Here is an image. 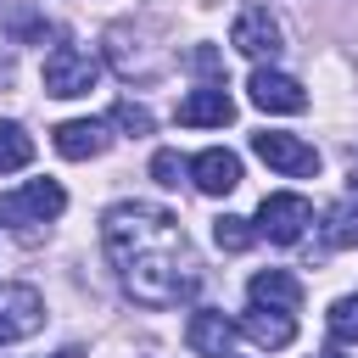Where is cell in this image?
I'll list each match as a JSON object with an SVG mask.
<instances>
[{
  "mask_svg": "<svg viewBox=\"0 0 358 358\" xmlns=\"http://www.w3.org/2000/svg\"><path fill=\"white\" fill-rule=\"evenodd\" d=\"M229 341H235V324H229L224 313H213V308L190 313V324H185V347H190L196 358H224Z\"/></svg>",
  "mask_w": 358,
  "mask_h": 358,
  "instance_id": "cell-13",
  "label": "cell"
},
{
  "mask_svg": "<svg viewBox=\"0 0 358 358\" xmlns=\"http://www.w3.org/2000/svg\"><path fill=\"white\" fill-rule=\"evenodd\" d=\"M190 67L207 78V84H218V73H224V62H218V50L213 45H201V50H190Z\"/></svg>",
  "mask_w": 358,
  "mask_h": 358,
  "instance_id": "cell-21",
  "label": "cell"
},
{
  "mask_svg": "<svg viewBox=\"0 0 358 358\" xmlns=\"http://www.w3.org/2000/svg\"><path fill=\"white\" fill-rule=\"evenodd\" d=\"M313 358H347V352H341V347H324V352H313Z\"/></svg>",
  "mask_w": 358,
  "mask_h": 358,
  "instance_id": "cell-23",
  "label": "cell"
},
{
  "mask_svg": "<svg viewBox=\"0 0 358 358\" xmlns=\"http://www.w3.org/2000/svg\"><path fill=\"white\" fill-rule=\"evenodd\" d=\"M347 173H352V190H358V151H352V168H347Z\"/></svg>",
  "mask_w": 358,
  "mask_h": 358,
  "instance_id": "cell-24",
  "label": "cell"
},
{
  "mask_svg": "<svg viewBox=\"0 0 358 358\" xmlns=\"http://www.w3.org/2000/svg\"><path fill=\"white\" fill-rule=\"evenodd\" d=\"M213 241H218L224 252H246V246L257 241V224H252V218H235V213H224V218L213 224Z\"/></svg>",
  "mask_w": 358,
  "mask_h": 358,
  "instance_id": "cell-17",
  "label": "cell"
},
{
  "mask_svg": "<svg viewBox=\"0 0 358 358\" xmlns=\"http://www.w3.org/2000/svg\"><path fill=\"white\" fill-rule=\"evenodd\" d=\"M151 173H157V185H179V179L190 173V162H185L179 151H157V157H151Z\"/></svg>",
  "mask_w": 358,
  "mask_h": 358,
  "instance_id": "cell-20",
  "label": "cell"
},
{
  "mask_svg": "<svg viewBox=\"0 0 358 358\" xmlns=\"http://www.w3.org/2000/svg\"><path fill=\"white\" fill-rule=\"evenodd\" d=\"M190 179H196L201 196H229V190L241 185V157L224 151V145H213V151H201V157L190 162Z\"/></svg>",
  "mask_w": 358,
  "mask_h": 358,
  "instance_id": "cell-10",
  "label": "cell"
},
{
  "mask_svg": "<svg viewBox=\"0 0 358 358\" xmlns=\"http://www.w3.org/2000/svg\"><path fill=\"white\" fill-rule=\"evenodd\" d=\"M112 123H95V117H73V123H62L56 129V151L67 157V162H90V157H101L106 145H112V134H106Z\"/></svg>",
  "mask_w": 358,
  "mask_h": 358,
  "instance_id": "cell-12",
  "label": "cell"
},
{
  "mask_svg": "<svg viewBox=\"0 0 358 358\" xmlns=\"http://www.w3.org/2000/svg\"><path fill=\"white\" fill-rule=\"evenodd\" d=\"M252 151H257L268 168H280L285 179H308V173H319V151H313L308 140H296V134L263 129V134H252Z\"/></svg>",
  "mask_w": 358,
  "mask_h": 358,
  "instance_id": "cell-5",
  "label": "cell"
},
{
  "mask_svg": "<svg viewBox=\"0 0 358 358\" xmlns=\"http://www.w3.org/2000/svg\"><path fill=\"white\" fill-rule=\"evenodd\" d=\"M246 302H252V308H274V313H296V308H302V285H296V274H285V268H263V274H252Z\"/></svg>",
  "mask_w": 358,
  "mask_h": 358,
  "instance_id": "cell-11",
  "label": "cell"
},
{
  "mask_svg": "<svg viewBox=\"0 0 358 358\" xmlns=\"http://www.w3.org/2000/svg\"><path fill=\"white\" fill-rule=\"evenodd\" d=\"M229 117H235V101L224 95V84H201V90H190L179 101V123L185 129H224Z\"/></svg>",
  "mask_w": 358,
  "mask_h": 358,
  "instance_id": "cell-9",
  "label": "cell"
},
{
  "mask_svg": "<svg viewBox=\"0 0 358 358\" xmlns=\"http://www.w3.org/2000/svg\"><path fill=\"white\" fill-rule=\"evenodd\" d=\"M229 45L241 50V56H252V62H274L280 56V22L263 11V6H246L241 17H235V28H229Z\"/></svg>",
  "mask_w": 358,
  "mask_h": 358,
  "instance_id": "cell-7",
  "label": "cell"
},
{
  "mask_svg": "<svg viewBox=\"0 0 358 358\" xmlns=\"http://www.w3.org/2000/svg\"><path fill=\"white\" fill-rule=\"evenodd\" d=\"M95 78H101V62H95L90 50H78V45H56V50L45 56V95H56V101L90 95Z\"/></svg>",
  "mask_w": 358,
  "mask_h": 358,
  "instance_id": "cell-2",
  "label": "cell"
},
{
  "mask_svg": "<svg viewBox=\"0 0 358 358\" xmlns=\"http://www.w3.org/2000/svg\"><path fill=\"white\" fill-rule=\"evenodd\" d=\"M101 246L117 263V280L140 308H179L201 285V263L185 241V224L168 207H151V201L106 207Z\"/></svg>",
  "mask_w": 358,
  "mask_h": 358,
  "instance_id": "cell-1",
  "label": "cell"
},
{
  "mask_svg": "<svg viewBox=\"0 0 358 358\" xmlns=\"http://www.w3.org/2000/svg\"><path fill=\"white\" fill-rule=\"evenodd\" d=\"M224 358H235V352H224Z\"/></svg>",
  "mask_w": 358,
  "mask_h": 358,
  "instance_id": "cell-25",
  "label": "cell"
},
{
  "mask_svg": "<svg viewBox=\"0 0 358 358\" xmlns=\"http://www.w3.org/2000/svg\"><path fill=\"white\" fill-rule=\"evenodd\" d=\"M246 95H252L257 112H302L308 106V90L291 73H274V67H257L252 84H246Z\"/></svg>",
  "mask_w": 358,
  "mask_h": 358,
  "instance_id": "cell-8",
  "label": "cell"
},
{
  "mask_svg": "<svg viewBox=\"0 0 358 358\" xmlns=\"http://www.w3.org/2000/svg\"><path fill=\"white\" fill-rule=\"evenodd\" d=\"M324 246H336V252H358V201H336V207H324Z\"/></svg>",
  "mask_w": 358,
  "mask_h": 358,
  "instance_id": "cell-15",
  "label": "cell"
},
{
  "mask_svg": "<svg viewBox=\"0 0 358 358\" xmlns=\"http://www.w3.org/2000/svg\"><path fill=\"white\" fill-rule=\"evenodd\" d=\"M106 123H112V129H123V134H151V112H145V106H134V101H117Z\"/></svg>",
  "mask_w": 358,
  "mask_h": 358,
  "instance_id": "cell-19",
  "label": "cell"
},
{
  "mask_svg": "<svg viewBox=\"0 0 358 358\" xmlns=\"http://www.w3.org/2000/svg\"><path fill=\"white\" fill-rule=\"evenodd\" d=\"M235 330L252 336L257 347H291V341H296V319H291V313H274V308H246V319H241Z\"/></svg>",
  "mask_w": 358,
  "mask_h": 358,
  "instance_id": "cell-14",
  "label": "cell"
},
{
  "mask_svg": "<svg viewBox=\"0 0 358 358\" xmlns=\"http://www.w3.org/2000/svg\"><path fill=\"white\" fill-rule=\"evenodd\" d=\"M62 207H67V196H62L56 179H28L11 196H0V218L6 224H50V218H62Z\"/></svg>",
  "mask_w": 358,
  "mask_h": 358,
  "instance_id": "cell-4",
  "label": "cell"
},
{
  "mask_svg": "<svg viewBox=\"0 0 358 358\" xmlns=\"http://www.w3.org/2000/svg\"><path fill=\"white\" fill-rule=\"evenodd\" d=\"M324 324H330L336 341H358V296H336L330 313H324Z\"/></svg>",
  "mask_w": 358,
  "mask_h": 358,
  "instance_id": "cell-18",
  "label": "cell"
},
{
  "mask_svg": "<svg viewBox=\"0 0 358 358\" xmlns=\"http://www.w3.org/2000/svg\"><path fill=\"white\" fill-rule=\"evenodd\" d=\"M50 358H84V347H62V352H50Z\"/></svg>",
  "mask_w": 358,
  "mask_h": 358,
  "instance_id": "cell-22",
  "label": "cell"
},
{
  "mask_svg": "<svg viewBox=\"0 0 358 358\" xmlns=\"http://www.w3.org/2000/svg\"><path fill=\"white\" fill-rule=\"evenodd\" d=\"M257 235L263 241H274V246H296L302 235H308V224H313V207L296 196V190H274V196H263V207H257Z\"/></svg>",
  "mask_w": 358,
  "mask_h": 358,
  "instance_id": "cell-3",
  "label": "cell"
},
{
  "mask_svg": "<svg viewBox=\"0 0 358 358\" xmlns=\"http://www.w3.org/2000/svg\"><path fill=\"white\" fill-rule=\"evenodd\" d=\"M45 324V296L34 285H0V347L28 341Z\"/></svg>",
  "mask_w": 358,
  "mask_h": 358,
  "instance_id": "cell-6",
  "label": "cell"
},
{
  "mask_svg": "<svg viewBox=\"0 0 358 358\" xmlns=\"http://www.w3.org/2000/svg\"><path fill=\"white\" fill-rule=\"evenodd\" d=\"M34 162V134L22 129V123H0V173H17V168H28Z\"/></svg>",
  "mask_w": 358,
  "mask_h": 358,
  "instance_id": "cell-16",
  "label": "cell"
}]
</instances>
